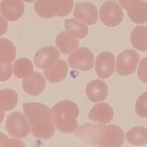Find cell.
I'll use <instances>...</instances> for the list:
<instances>
[{
	"instance_id": "obj_24",
	"label": "cell",
	"mask_w": 147,
	"mask_h": 147,
	"mask_svg": "<svg viewBox=\"0 0 147 147\" xmlns=\"http://www.w3.org/2000/svg\"><path fill=\"white\" fill-rule=\"evenodd\" d=\"M127 140L134 146H144L147 143V129L143 127H136L127 134Z\"/></svg>"
},
{
	"instance_id": "obj_7",
	"label": "cell",
	"mask_w": 147,
	"mask_h": 147,
	"mask_svg": "<svg viewBox=\"0 0 147 147\" xmlns=\"http://www.w3.org/2000/svg\"><path fill=\"white\" fill-rule=\"evenodd\" d=\"M68 63L73 69L90 71L94 66V55L86 47H79L68 58Z\"/></svg>"
},
{
	"instance_id": "obj_12",
	"label": "cell",
	"mask_w": 147,
	"mask_h": 147,
	"mask_svg": "<svg viewBox=\"0 0 147 147\" xmlns=\"http://www.w3.org/2000/svg\"><path fill=\"white\" fill-rule=\"evenodd\" d=\"M22 88L27 94L30 96H38L45 90L46 80L40 73L34 71L29 78L23 79Z\"/></svg>"
},
{
	"instance_id": "obj_32",
	"label": "cell",
	"mask_w": 147,
	"mask_h": 147,
	"mask_svg": "<svg viewBox=\"0 0 147 147\" xmlns=\"http://www.w3.org/2000/svg\"><path fill=\"white\" fill-rule=\"evenodd\" d=\"M8 140V137L3 134V133H0V146H3V144Z\"/></svg>"
},
{
	"instance_id": "obj_34",
	"label": "cell",
	"mask_w": 147,
	"mask_h": 147,
	"mask_svg": "<svg viewBox=\"0 0 147 147\" xmlns=\"http://www.w3.org/2000/svg\"><path fill=\"white\" fill-rule=\"evenodd\" d=\"M24 1H26L27 3H32V2H34V1H35V0H24Z\"/></svg>"
},
{
	"instance_id": "obj_2",
	"label": "cell",
	"mask_w": 147,
	"mask_h": 147,
	"mask_svg": "<svg viewBox=\"0 0 147 147\" xmlns=\"http://www.w3.org/2000/svg\"><path fill=\"white\" fill-rule=\"evenodd\" d=\"M25 115L30 124L32 134L39 139L48 140L55 133L53 112L45 104L28 102L23 104Z\"/></svg>"
},
{
	"instance_id": "obj_29",
	"label": "cell",
	"mask_w": 147,
	"mask_h": 147,
	"mask_svg": "<svg viewBox=\"0 0 147 147\" xmlns=\"http://www.w3.org/2000/svg\"><path fill=\"white\" fill-rule=\"evenodd\" d=\"M25 145L20 141V140H7L3 144V146H24Z\"/></svg>"
},
{
	"instance_id": "obj_10",
	"label": "cell",
	"mask_w": 147,
	"mask_h": 147,
	"mask_svg": "<svg viewBox=\"0 0 147 147\" xmlns=\"http://www.w3.org/2000/svg\"><path fill=\"white\" fill-rule=\"evenodd\" d=\"M115 71V55L109 52L101 53L96 60V71L99 78H109Z\"/></svg>"
},
{
	"instance_id": "obj_1",
	"label": "cell",
	"mask_w": 147,
	"mask_h": 147,
	"mask_svg": "<svg viewBox=\"0 0 147 147\" xmlns=\"http://www.w3.org/2000/svg\"><path fill=\"white\" fill-rule=\"evenodd\" d=\"M77 136L90 145L106 147L121 146L125 140L122 129L115 125L86 124L78 129Z\"/></svg>"
},
{
	"instance_id": "obj_25",
	"label": "cell",
	"mask_w": 147,
	"mask_h": 147,
	"mask_svg": "<svg viewBox=\"0 0 147 147\" xmlns=\"http://www.w3.org/2000/svg\"><path fill=\"white\" fill-rule=\"evenodd\" d=\"M56 8H57V16H65L71 13L73 5L74 0H55Z\"/></svg>"
},
{
	"instance_id": "obj_9",
	"label": "cell",
	"mask_w": 147,
	"mask_h": 147,
	"mask_svg": "<svg viewBox=\"0 0 147 147\" xmlns=\"http://www.w3.org/2000/svg\"><path fill=\"white\" fill-rule=\"evenodd\" d=\"M59 58V52L54 47H45L40 48L34 56V65L40 69H47L55 64Z\"/></svg>"
},
{
	"instance_id": "obj_20",
	"label": "cell",
	"mask_w": 147,
	"mask_h": 147,
	"mask_svg": "<svg viewBox=\"0 0 147 147\" xmlns=\"http://www.w3.org/2000/svg\"><path fill=\"white\" fill-rule=\"evenodd\" d=\"M13 72L18 78H28L34 73L33 63L28 59H19L14 64Z\"/></svg>"
},
{
	"instance_id": "obj_30",
	"label": "cell",
	"mask_w": 147,
	"mask_h": 147,
	"mask_svg": "<svg viewBox=\"0 0 147 147\" xmlns=\"http://www.w3.org/2000/svg\"><path fill=\"white\" fill-rule=\"evenodd\" d=\"M8 28V23L3 16H0V36L3 35Z\"/></svg>"
},
{
	"instance_id": "obj_6",
	"label": "cell",
	"mask_w": 147,
	"mask_h": 147,
	"mask_svg": "<svg viewBox=\"0 0 147 147\" xmlns=\"http://www.w3.org/2000/svg\"><path fill=\"white\" fill-rule=\"evenodd\" d=\"M101 22L108 27L118 26L123 19V11L119 3L114 1L105 2L99 11Z\"/></svg>"
},
{
	"instance_id": "obj_11",
	"label": "cell",
	"mask_w": 147,
	"mask_h": 147,
	"mask_svg": "<svg viewBox=\"0 0 147 147\" xmlns=\"http://www.w3.org/2000/svg\"><path fill=\"white\" fill-rule=\"evenodd\" d=\"M24 3L22 0H3L0 3L3 16L9 22L20 19L24 13Z\"/></svg>"
},
{
	"instance_id": "obj_22",
	"label": "cell",
	"mask_w": 147,
	"mask_h": 147,
	"mask_svg": "<svg viewBox=\"0 0 147 147\" xmlns=\"http://www.w3.org/2000/svg\"><path fill=\"white\" fill-rule=\"evenodd\" d=\"M65 27L66 31L72 36L84 39L87 36L89 29L87 26L75 19H66L65 22Z\"/></svg>"
},
{
	"instance_id": "obj_18",
	"label": "cell",
	"mask_w": 147,
	"mask_h": 147,
	"mask_svg": "<svg viewBox=\"0 0 147 147\" xmlns=\"http://www.w3.org/2000/svg\"><path fill=\"white\" fill-rule=\"evenodd\" d=\"M131 42L137 50L141 52L147 51V27H135L131 33Z\"/></svg>"
},
{
	"instance_id": "obj_33",
	"label": "cell",
	"mask_w": 147,
	"mask_h": 147,
	"mask_svg": "<svg viewBox=\"0 0 147 147\" xmlns=\"http://www.w3.org/2000/svg\"><path fill=\"white\" fill-rule=\"evenodd\" d=\"M3 118H4V111L2 110V109H0V123L3 121Z\"/></svg>"
},
{
	"instance_id": "obj_28",
	"label": "cell",
	"mask_w": 147,
	"mask_h": 147,
	"mask_svg": "<svg viewBox=\"0 0 147 147\" xmlns=\"http://www.w3.org/2000/svg\"><path fill=\"white\" fill-rule=\"evenodd\" d=\"M138 77L141 82L147 84V57L140 61L138 70Z\"/></svg>"
},
{
	"instance_id": "obj_3",
	"label": "cell",
	"mask_w": 147,
	"mask_h": 147,
	"mask_svg": "<svg viewBox=\"0 0 147 147\" xmlns=\"http://www.w3.org/2000/svg\"><path fill=\"white\" fill-rule=\"evenodd\" d=\"M52 112L54 125L59 132L69 134L77 131L79 109L75 102L71 101L59 102L53 106Z\"/></svg>"
},
{
	"instance_id": "obj_14",
	"label": "cell",
	"mask_w": 147,
	"mask_h": 147,
	"mask_svg": "<svg viewBox=\"0 0 147 147\" xmlns=\"http://www.w3.org/2000/svg\"><path fill=\"white\" fill-rule=\"evenodd\" d=\"M114 118V110L109 103L95 105L89 114V119L98 123H109Z\"/></svg>"
},
{
	"instance_id": "obj_31",
	"label": "cell",
	"mask_w": 147,
	"mask_h": 147,
	"mask_svg": "<svg viewBox=\"0 0 147 147\" xmlns=\"http://www.w3.org/2000/svg\"><path fill=\"white\" fill-rule=\"evenodd\" d=\"M135 0H120V4L121 5V7H123L124 9H127V8ZM142 1H145V0H142Z\"/></svg>"
},
{
	"instance_id": "obj_26",
	"label": "cell",
	"mask_w": 147,
	"mask_h": 147,
	"mask_svg": "<svg viewBox=\"0 0 147 147\" xmlns=\"http://www.w3.org/2000/svg\"><path fill=\"white\" fill-rule=\"evenodd\" d=\"M135 111L140 117H147V92L143 93L138 98L135 104Z\"/></svg>"
},
{
	"instance_id": "obj_8",
	"label": "cell",
	"mask_w": 147,
	"mask_h": 147,
	"mask_svg": "<svg viewBox=\"0 0 147 147\" xmlns=\"http://www.w3.org/2000/svg\"><path fill=\"white\" fill-rule=\"evenodd\" d=\"M73 16L88 25H93L98 19V11L95 4L90 2L79 3L76 5Z\"/></svg>"
},
{
	"instance_id": "obj_5",
	"label": "cell",
	"mask_w": 147,
	"mask_h": 147,
	"mask_svg": "<svg viewBox=\"0 0 147 147\" xmlns=\"http://www.w3.org/2000/svg\"><path fill=\"white\" fill-rule=\"evenodd\" d=\"M140 61L139 53L133 50L127 49L120 53L116 60V72L120 76H129L133 74L137 68Z\"/></svg>"
},
{
	"instance_id": "obj_15",
	"label": "cell",
	"mask_w": 147,
	"mask_h": 147,
	"mask_svg": "<svg viewBox=\"0 0 147 147\" xmlns=\"http://www.w3.org/2000/svg\"><path fill=\"white\" fill-rule=\"evenodd\" d=\"M68 73V66L64 59H59L51 67L45 69L44 74L47 80L51 83L62 82Z\"/></svg>"
},
{
	"instance_id": "obj_27",
	"label": "cell",
	"mask_w": 147,
	"mask_h": 147,
	"mask_svg": "<svg viewBox=\"0 0 147 147\" xmlns=\"http://www.w3.org/2000/svg\"><path fill=\"white\" fill-rule=\"evenodd\" d=\"M12 75V65L10 62H0V81L4 82L10 78Z\"/></svg>"
},
{
	"instance_id": "obj_13",
	"label": "cell",
	"mask_w": 147,
	"mask_h": 147,
	"mask_svg": "<svg viewBox=\"0 0 147 147\" xmlns=\"http://www.w3.org/2000/svg\"><path fill=\"white\" fill-rule=\"evenodd\" d=\"M109 93L108 85L102 80L96 79L90 82L86 86V95L92 102H99L107 98Z\"/></svg>"
},
{
	"instance_id": "obj_17",
	"label": "cell",
	"mask_w": 147,
	"mask_h": 147,
	"mask_svg": "<svg viewBox=\"0 0 147 147\" xmlns=\"http://www.w3.org/2000/svg\"><path fill=\"white\" fill-rule=\"evenodd\" d=\"M79 45L78 40L71 35L68 32H60L56 37V46L64 54H68L74 51Z\"/></svg>"
},
{
	"instance_id": "obj_23",
	"label": "cell",
	"mask_w": 147,
	"mask_h": 147,
	"mask_svg": "<svg viewBox=\"0 0 147 147\" xmlns=\"http://www.w3.org/2000/svg\"><path fill=\"white\" fill-rule=\"evenodd\" d=\"M16 56V50L12 41L8 39H0V62L9 63Z\"/></svg>"
},
{
	"instance_id": "obj_16",
	"label": "cell",
	"mask_w": 147,
	"mask_h": 147,
	"mask_svg": "<svg viewBox=\"0 0 147 147\" xmlns=\"http://www.w3.org/2000/svg\"><path fill=\"white\" fill-rule=\"evenodd\" d=\"M127 9L128 16L134 22L142 24L147 22V3L142 0H135Z\"/></svg>"
},
{
	"instance_id": "obj_19",
	"label": "cell",
	"mask_w": 147,
	"mask_h": 147,
	"mask_svg": "<svg viewBox=\"0 0 147 147\" xmlns=\"http://www.w3.org/2000/svg\"><path fill=\"white\" fill-rule=\"evenodd\" d=\"M34 9L42 18H52L57 14L55 0H37L34 3Z\"/></svg>"
},
{
	"instance_id": "obj_21",
	"label": "cell",
	"mask_w": 147,
	"mask_h": 147,
	"mask_svg": "<svg viewBox=\"0 0 147 147\" xmlns=\"http://www.w3.org/2000/svg\"><path fill=\"white\" fill-rule=\"evenodd\" d=\"M17 93L11 89L0 90V109L3 111L12 110L17 104Z\"/></svg>"
},
{
	"instance_id": "obj_4",
	"label": "cell",
	"mask_w": 147,
	"mask_h": 147,
	"mask_svg": "<svg viewBox=\"0 0 147 147\" xmlns=\"http://www.w3.org/2000/svg\"><path fill=\"white\" fill-rule=\"evenodd\" d=\"M8 134L16 138L24 139L30 132V126L25 116L19 112L10 113L6 119L5 124Z\"/></svg>"
}]
</instances>
